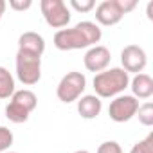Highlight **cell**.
I'll return each mask as SVG.
<instances>
[{
	"instance_id": "d6986e66",
	"label": "cell",
	"mask_w": 153,
	"mask_h": 153,
	"mask_svg": "<svg viewBox=\"0 0 153 153\" xmlns=\"http://www.w3.org/2000/svg\"><path fill=\"white\" fill-rule=\"evenodd\" d=\"M97 153H123V148L115 140H106L97 148Z\"/></svg>"
},
{
	"instance_id": "ffe728a7",
	"label": "cell",
	"mask_w": 153,
	"mask_h": 153,
	"mask_svg": "<svg viewBox=\"0 0 153 153\" xmlns=\"http://www.w3.org/2000/svg\"><path fill=\"white\" fill-rule=\"evenodd\" d=\"M115 4H117L119 11L123 13V16H124L126 13H130V11H133V9L137 7V2H135V0H115Z\"/></svg>"
},
{
	"instance_id": "7c38bea8",
	"label": "cell",
	"mask_w": 153,
	"mask_h": 153,
	"mask_svg": "<svg viewBox=\"0 0 153 153\" xmlns=\"http://www.w3.org/2000/svg\"><path fill=\"white\" fill-rule=\"evenodd\" d=\"M130 88H131V96L139 101V99H149L153 96V79L151 76L140 72L135 74V78L130 79Z\"/></svg>"
},
{
	"instance_id": "5b68a950",
	"label": "cell",
	"mask_w": 153,
	"mask_h": 153,
	"mask_svg": "<svg viewBox=\"0 0 153 153\" xmlns=\"http://www.w3.org/2000/svg\"><path fill=\"white\" fill-rule=\"evenodd\" d=\"M40 9L47 25L52 29H65L70 22V9L63 0H42Z\"/></svg>"
},
{
	"instance_id": "9a60e30c",
	"label": "cell",
	"mask_w": 153,
	"mask_h": 153,
	"mask_svg": "<svg viewBox=\"0 0 153 153\" xmlns=\"http://www.w3.org/2000/svg\"><path fill=\"white\" fill-rule=\"evenodd\" d=\"M135 115L139 117V123L142 126H148V128L153 126V103L146 101L144 105H139V110Z\"/></svg>"
},
{
	"instance_id": "277c9868",
	"label": "cell",
	"mask_w": 153,
	"mask_h": 153,
	"mask_svg": "<svg viewBox=\"0 0 153 153\" xmlns=\"http://www.w3.org/2000/svg\"><path fill=\"white\" fill-rule=\"evenodd\" d=\"M87 88V78L85 74L78 72V70H72V72H67L61 81L58 83V88H56V96L61 103H74L78 101L83 92Z\"/></svg>"
},
{
	"instance_id": "6da1fadb",
	"label": "cell",
	"mask_w": 153,
	"mask_h": 153,
	"mask_svg": "<svg viewBox=\"0 0 153 153\" xmlns=\"http://www.w3.org/2000/svg\"><path fill=\"white\" fill-rule=\"evenodd\" d=\"M103 38V31L94 22H79L74 27L59 29L54 34V47L58 51H79V49H90L96 43H99Z\"/></svg>"
},
{
	"instance_id": "d4e9b609",
	"label": "cell",
	"mask_w": 153,
	"mask_h": 153,
	"mask_svg": "<svg viewBox=\"0 0 153 153\" xmlns=\"http://www.w3.org/2000/svg\"><path fill=\"white\" fill-rule=\"evenodd\" d=\"M6 153H16V151H6Z\"/></svg>"
},
{
	"instance_id": "8fae6325",
	"label": "cell",
	"mask_w": 153,
	"mask_h": 153,
	"mask_svg": "<svg viewBox=\"0 0 153 153\" xmlns=\"http://www.w3.org/2000/svg\"><path fill=\"white\" fill-rule=\"evenodd\" d=\"M101 110H103V103L96 94H87L78 99V114L87 121L96 119L101 114Z\"/></svg>"
},
{
	"instance_id": "e0dca14e",
	"label": "cell",
	"mask_w": 153,
	"mask_h": 153,
	"mask_svg": "<svg viewBox=\"0 0 153 153\" xmlns=\"http://www.w3.org/2000/svg\"><path fill=\"white\" fill-rule=\"evenodd\" d=\"M15 142V135L9 128L6 126H0V153H6L9 151V148L13 146Z\"/></svg>"
},
{
	"instance_id": "7a4b0ae2",
	"label": "cell",
	"mask_w": 153,
	"mask_h": 153,
	"mask_svg": "<svg viewBox=\"0 0 153 153\" xmlns=\"http://www.w3.org/2000/svg\"><path fill=\"white\" fill-rule=\"evenodd\" d=\"M94 90L99 99H110L121 96L130 87V74L121 67L106 68L94 76Z\"/></svg>"
},
{
	"instance_id": "7402d4cb",
	"label": "cell",
	"mask_w": 153,
	"mask_h": 153,
	"mask_svg": "<svg viewBox=\"0 0 153 153\" xmlns=\"http://www.w3.org/2000/svg\"><path fill=\"white\" fill-rule=\"evenodd\" d=\"M6 7H7L6 0H0V20H2V16H4V13H6Z\"/></svg>"
},
{
	"instance_id": "4fadbf2b",
	"label": "cell",
	"mask_w": 153,
	"mask_h": 153,
	"mask_svg": "<svg viewBox=\"0 0 153 153\" xmlns=\"http://www.w3.org/2000/svg\"><path fill=\"white\" fill-rule=\"evenodd\" d=\"M11 101L16 103L18 106H22L24 110H27L29 114L34 112V108L38 106V97L33 90L29 88H24V90H16L13 96H11Z\"/></svg>"
},
{
	"instance_id": "3957f363",
	"label": "cell",
	"mask_w": 153,
	"mask_h": 153,
	"mask_svg": "<svg viewBox=\"0 0 153 153\" xmlns=\"http://www.w3.org/2000/svg\"><path fill=\"white\" fill-rule=\"evenodd\" d=\"M15 67H16L18 81L24 83L25 87H33L42 79V56L18 51L16 59H15Z\"/></svg>"
},
{
	"instance_id": "52a82bcc",
	"label": "cell",
	"mask_w": 153,
	"mask_h": 153,
	"mask_svg": "<svg viewBox=\"0 0 153 153\" xmlns=\"http://www.w3.org/2000/svg\"><path fill=\"white\" fill-rule=\"evenodd\" d=\"M121 68L126 70L128 74L133 72V74H140L146 65H148V56H146V51L139 45H126L123 51H121Z\"/></svg>"
},
{
	"instance_id": "44dd1931",
	"label": "cell",
	"mask_w": 153,
	"mask_h": 153,
	"mask_svg": "<svg viewBox=\"0 0 153 153\" xmlns=\"http://www.w3.org/2000/svg\"><path fill=\"white\" fill-rule=\"evenodd\" d=\"M33 6L31 0H9V7L15 11H27Z\"/></svg>"
},
{
	"instance_id": "cb8c5ba5",
	"label": "cell",
	"mask_w": 153,
	"mask_h": 153,
	"mask_svg": "<svg viewBox=\"0 0 153 153\" xmlns=\"http://www.w3.org/2000/svg\"><path fill=\"white\" fill-rule=\"evenodd\" d=\"M74 153H90V151H87V149H76Z\"/></svg>"
},
{
	"instance_id": "9c48e42d",
	"label": "cell",
	"mask_w": 153,
	"mask_h": 153,
	"mask_svg": "<svg viewBox=\"0 0 153 153\" xmlns=\"http://www.w3.org/2000/svg\"><path fill=\"white\" fill-rule=\"evenodd\" d=\"M96 20H97V24H101L105 27L117 25L123 20V13L119 11L115 0H103L96 7Z\"/></svg>"
},
{
	"instance_id": "ac0fdd59",
	"label": "cell",
	"mask_w": 153,
	"mask_h": 153,
	"mask_svg": "<svg viewBox=\"0 0 153 153\" xmlns=\"http://www.w3.org/2000/svg\"><path fill=\"white\" fill-rule=\"evenodd\" d=\"M68 6L72 9H76L78 13H88L96 7V2L94 0H70Z\"/></svg>"
},
{
	"instance_id": "ba28073f",
	"label": "cell",
	"mask_w": 153,
	"mask_h": 153,
	"mask_svg": "<svg viewBox=\"0 0 153 153\" xmlns=\"http://www.w3.org/2000/svg\"><path fill=\"white\" fill-rule=\"evenodd\" d=\"M110 59H112V56H110V51L105 47V45H94V47H90L87 52H85V58H83V63H85V68L88 70V72H103V70H106L108 68V65H110Z\"/></svg>"
},
{
	"instance_id": "8992f818",
	"label": "cell",
	"mask_w": 153,
	"mask_h": 153,
	"mask_svg": "<svg viewBox=\"0 0 153 153\" xmlns=\"http://www.w3.org/2000/svg\"><path fill=\"white\" fill-rule=\"evenodd\" d=\"M139 110V101L133 96H126L121 94L117 97H114V101L108 106V115L114 123H128L130 119L135 117Z\"/></svg>"
},
{
	"instance_id": "30bf717a",
	"label": "cell",
	"mask_w": 153,
	"mask_h": 153,
	"mask_svg": "<svg viewBox=\"0 0 153 153\" xmlns=\"http://www.w3.org/2000/svg\"><path fill=\"white\" fill-rule=\"evenodd\" d=\"M18 51L42 56L45 52V40H43L42 34L33 33V31H27V33L20 34V38H18Z\"/></svg>"
},
{
	"instance_id": "5bb4252c",
	"label": "cell",
	"mask_w": 153,
	"mask_h": 153,
	"mask_svg": "<svg viewBox=\"0 0 153 153\" xmlns=\"http://www.w3.org/2000/svg\"><path fill=\"white\" fill-rule=\"evenodd\" d=\"M15 92L16 88H15L13 74L6 67H0V99H9Z\"/></svg>"
},
{
	"instance_id": "603a6c76",
	"label": "cell",
	"mask_w": 153,
	"mask_h": 153,
	"mask_svg": "<svg viewBox=\"0 0 153 153\" xmlns=\"http://www.w3.org/2000/svg\"><path fill=\"white\" fill-rule=\"evenodd\" d=\"M148 18H149V20H153V2H149V4H148Z\"/></svg>"
},
{
	"instance_id": "2e32d148",
	"label": "cell",
	"mask_w": 153,
	"mask_h": 153,
	"mask_svg": "<svg viewBox=\"0 0 153 153\" xmlns=\"http://www.w3.org/2000/svg\"><path fill=\"white\" fill-rule=\"evenodd\" d=\"M130 153H153V133H148L142 140L135 142Z\"/></svg>"
}]
</instances>
